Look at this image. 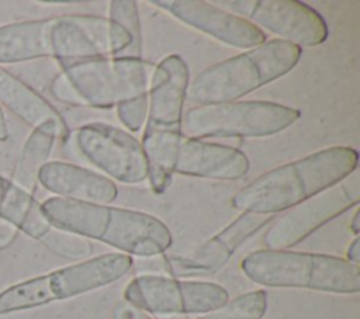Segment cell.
Here are the masks:
<instances>
[{
    "mask_svg": "<svg viewBox=\"0 0 360 319\" xmlns=\"http://www.w3.org/2000/svg\"><path fill=\"white\" fill-rule=\"evenodd\" d=\"M359 153L329 146L262 173L231 198L242 212L274 215L335 185L357 170Z\"/></svg>",
    "mask_w": 360,
    "mask_h": 319,
    "instance_id": "6da1fadb",
    "label": "cell"
},
{
    "mask_svg": "<svg viewBox=\"0 0 360 319\" xmlns=\"http://www.w3.org/2000/svg\"><path fill=\"white\" fill-rule=\"evenodd\" d=\"M41 205L53 228L103 242L128 256H159L173 242L169 228L146 212L62 197H51Z\"/></svg>",
    "mask_w": 360,
    "mask_h": 319,
    "instance_id": "7a4b0ae2",
    "label": "cell"
},
{
    "mask_svg": "<svg viewBox=\"0 0 360 319\" xmlns=\"http://www.w3.org/2000/svg\"><path fill=\"white\" fill-rule=\"evenodd\" d=\"M188 83V66L176 53L163 58L150 76L141 146L148 162L149 185L156 194H163L172 183L183 141V105Z\"/></svg>",
    "mask_w": 360,
    "mask_h": 319,
    "instance_id": "3957f363",
    "label": "cell"
},
{
    "mask_svg": "<svg viewBox=\"0 0 360 319\" xmlns=\"http://www.w3.org/2000/svg\"><path fill=\"white\" fill-rule=\"evenodd\" d=\"M301 48L270 39L201 70L188 83L186 100L197 105L238 101L295 67Z\"/></svg>",
    "mask_w": 360,
    "mask_h": 319,
    "instance_id": "277c9868",
    "label": "cell"
},
{
    "mask_svg": "<svg viewBox=\"0 0 360 319\" xmlns=\"http://www.w3.org/2000/svg\"><path fill=\"white\" fill-rule=\"evenodd\" d=\"M240 270L250 281L264 287L342 295L360 291L359 264L332 254L259 249L242 259Z\"/></svg>",
    "mask_w": 360,
    "mask_h": 319,
    "instance_id": "5b68a950",
    "label": "cell"
},
{
    "mask_svg": "<svg viewBox=\"0 0 360 319\" xmlns=\"http://www.w3.org/2000/svg\"><path fill=\"white\" fill-rule=\"evenodd\" d=\"M134 260L125 253H107L14 284L0 292V315L25 311L77 297L122 278Z\"/></svg>",
    "mask_w": 360,
    "mask_h": 319,
    "instance_id": "8992f818",
    "label": "cell"
},
{
    "mask_svg": "<svg viewBox=\"0 0 360 319\" xmlns=\"http://www.w3.org/2000/svg\"><path fill=\"white\" fill-rule=\"evenodd\" d=\"M301 117L298 108L263 100L195 105L181 122L188 138H267L283 132Z\"/></svg>",
    "mask_w": 360,
    "mask_h": 319,
    "instance_id": "52a82bcc",
    "label": "cell"
},
{
    "mask_svg": "<svg viewBox=\"0 0 360 319\" xmlns=\"http://www.w3.org/2000/svg\"><path fill=\"white\" fill-rule=\"evenodd\" d=\"M59 63L86 107L108 110L148 94V69L142 59L107 56Z\"/></svg>",
    "mask_w": 360,
    "mask_h": 319,
    "instance_id": "ba28073f",
    "label": "cell"
},
{
    "mask_svg": "<svg viewBox=\"0 0 360 319\" xmlns=\"http://www.w3.org/2000/svg\"><path fill=\"white\" fill-rule=\"evenodd\" d=\"M124 299L146 313L170 316L208 313L222 306L229 294L222 285L211 281L141 274L127 284Z\"/></svg>",
    "mask_w": 360,
    "mask_h": 319,
    "instance_id": "9c48e42d",
    "label": "cell"
},
{
    "mask_svg": "<svg viewBox=\"0 0 360 319\" xmlns=\"http://www.w3.org/2000/svg\"><path fill=\"white\" fill-rule=\"evenodd\" d=\"M359 202L360 173L354 170L335 185L274 218L263 235V245L270 250H288Z\"/></svg>",
    "mask_w": 360,
    "mask_h": 319,
    "instance_id": "30bf717a",
    "label": "cell"
},
{
    "mask_svg": "<svg viewBox=\"0 0 360 319\" xmlns=\"http://www.w3.org/2000/svg\"><path fill=\"white\" fill-rule=\"evenodd\" d=\"M214 4L300 48L316 46L328 39L323 17L298 0H219Z\"/></svg>",
    "mask_w": 360,
    "mask_h": 319,
    "instance_id": "8fae6325",
    "label": "cell"
},
{
    "mask_svg": "<svg viewBox=\"0 0 360 319\" xmlns=\"http://www.w3.org/2000/svg\"><path fill=\"white\" fill-rule=\"evenodd\" d=\"M132 42L131 35L108 17L70 14L52 17L51 49L59 62L115 56Z\"/></svg>",
    "mask_w": 360,
    "mask_h": 319,
    "instance_id": "7c38bea8",
    "label": "cell"
},
{
    "mask_svg": "<svg viewBox=\"0 0 360 319\" xmlns=\"http://www.w3.org/2000/svg\"><path fill=\"white\" fill-rule=\"evenodd\" d=\"M79 152L110 180L139 184L148 178L141 142L129 132L104 122H90L76 132Z\"/></svg>",
    "mask_w": 360,
    "mask_h": 319,
    "instance_id": "4fadbf2b",
    "label": "cell"
},
{
    "mask_svg": "<svg viewBox=\"0 0 360 319\" xmlns=\"http://www.w3.org/2000/svg\"><path fill=\"white\" fill-rule=\"evenodd\" d=\"M274 218V215L242 212L190 254L165 256L166 270L176 277L214 274L229 261L249 237L271 223Z\"/></svg>",
    "mask_w": 360,
    "mask_h": 319,
    "instance_id": "5bb4252c",
    "label": "cell"
},
{
    "mask_svg": "<svg viewBox=\"0 0 360 319\" xmlns=\"http://www.w3.org/2000/svg\"><path fill=\"white\" fill-rule=\"evenodd\" d=\"M150 3L225 45L248 51L266 42V34L260 28L214 3L204 0H152Z\"/></svg>",
    "mask_w": 360,
    "mask_h": 319,
    "instance_id": "9a60e30c",
    "label": "cell"
},
{
    "mask_svg": "<svg viewBox=\"0 0 360 319\" xmlns=\"http://www.w3.org/2000/svg\"><path fill=\"white\" fill-rule=\"evenodd\" d=\"M249 167L248 156L238 148L187 138L179 146L173 174L233 181L242 178Z\"/></svg>",
    "mask_w": 360,
    "mask_h": 319,
    "instance_id": "2e32d148",
    "label": "cell"
},
{
    "mask_svg": "<svg viewBox=\"0 0 360 319\" xmlns=\"http://www.w3.org/2000/svg\"><path fill=\"white\" fill-rule=\"evenodd\" d=\"M38 183L55 197L93 202L110 204L118 195V188L108 177L90 169L68 162H46L39 173Z\"/></svg>",
    "mask_w": 360,
    "mask_h": 319,
    "instance_id": "e0dca14e",
    "label": "cell"
},
{
    "mask_svg": "<svg viewBox=\"0 0 360 319\" xmlns=\"http://www.w3.org/2000/svg\"><path fill=\"white\" fill-rule=\"evenodd\" d=\"M52 18L11 22L0 27V63L52 56Z\"/></svg>",
    "mask_w": 360,
    "mask_h": 319,
    "instance_id": "ac0fdd59",
    "label": "cell"
},
{
    "mask_svg": "<svg viewBox=\"0 0 360 319\" xmlns=\"http://www.w3.org/2000/svg\"><path fill=\"white\" fill-rule=\"evenodd\" d=\"M0 105L37 128L45 122H56L68 129L60 114L34 89L0 66Z\"/></svg>",
    "mask_w": 360,
    "mask_h": 319,
    "instance_id": "d6986e66",
    "label": "cell"
},
{
    "mask_svg": "<svg viewBox=\"0 0 360 319\" xmlns=\"http://www.w3.org/2000/svg\"><path fill=\"white\" fill-rule=\"evenodd\" d=\"M0 219L38 240L52 229L42 205L31 193L3 176H0Z\"/></svg>",
    "mask_w": 360,
    "mask_h": 319,
    "instance_id": "ffe728a7",
    "label": "cell"
},
{
    "mask_svg": "<svg viewBox=\"0 0 360 319\" xmlns=\"http://www.w3.org/2000/svg\"><path fill=\"white\" fill-rule=\"evenodd\" d=\"M66 134L68 129L59 126L56 122H45L34 128L24 143L11 181L28 193L34 191L38 183V173L48 162L56 138H63Z\"/></svg>",
    "mask_w": 360,
    "mask_h": 319,
    "instance_id": "44dd1931",
    "label": "cell"
},
{
    "mask_svg": "<svg viewBox=\"0 0 360 319\" xmlns=\"http://www.w3.org/2000/svg\"><path fill=\"white\" fill-rule=\"evenodd\" d=\"M266 308V291L255 289L228 299L222 306L202 315L198 319H262Z\"/></svg>",
    "mask_w": 360,
    "mask_h": 319,
    "instance_id": "7402d4cb",
    "label": "cell"
},
{
    "mask_svg": "<svg viewBox=\"0 0 360 319\" xmlns=\"http://www.w3.org/2000/svg\"><path fill=\"white\" fill-rule=\"evenodd\" d=\"M110 20L120 24L131 35L132 42L128 48L121 51L117 58L142 59V37H141V22L136 1L132 0H111L108 3Z\"/></svg>",
    "mask_w": 360,
    "mask_h": 319,
    "instance_id": "603a6c76",
    "label": "cell"
},
{
    "mask_svg": "<svg viewBox=\"0 0 360 319\" xmlns=\"http://www.w3.org/2000/svg\"><path fill=\"white\" fill-rule=\"evenodd\" d=\"M41 242L55 254L69 260H87L93 253L89 239L53 228L41 239Z\"/></svg>",
    "mask_w": 360,
    "mask_h": 319,
    "instance_id": "cb8c5ba5",
    "label": "cell"
},
{
    "mask_svg": "<svg viewBox=\"0 0 360 319\" xmlns=\"http://www.w3.org/2000/svg\"><path fill=\"white\" fill-rule=\"evenodd\" d=\"M117 115L121 124L131 132L142 129L146 112H148V94L120 103L117 107Z\"/></svg>",
    "mask_w": 360,
    "mask_h": 319,
    "instance_id": "d4e9b609",
    "label": "cell"
},
{
    "mask_svg": "<svg viewBox=\"0 0 360 319\" xmlns=\"http://www.w3.org/2000/svg\"><path fill=\"white\" fill-rule=\"evenodd\" d=\"M51 93L56 100H59L65 104L86 107L82 97L79 96L76 89L72 86V83L68 80V77L63 73H59L53 79V82L51 84Z\"/></svg>",
    "mask_w": 360,
    "mask_h": 319,
    "instance_id": "484cf974",
    "label": "cell"
},
{
    "mask_svg": "<svg viewBox=\"0 0 360 319\" xmlns=\"http://www.w3.org/2000/svg\"><path fill=\"white\" fill-rule=\"evenodd\" d=\"M111 319H152V318L145 311L122 299L114 305L111 311Z\"/></svg>",
    "mask_w": 360,
    "mask_h": 319,
    "instance_id": "4316f807",
    "label": "cell"
},
{
    "mask_svg": "<svg viewBox=\"0 0 360 319\" xmlns=\"http://www.w3.org/2000/svg\"><path fill=\"white\" fill-rule=\"evenodd\" d=\"M359 245H360V239H359V236H356V237L350 242V245H349V247H347V250H346V260L350 261V263H353V264H359V260H360Z\"/></svg>",
    "mask_w": 360,
    "mask_h": 319,
    "instance_id": "83f0119b",
    "label": "cell"
},
{
    "mask_svg": "<svg viewBox=\"0 0 360 319\" xmlns=\"http://www.w3.org/2000/svg\"><path fill=\"white\" fill-rule=\"evenodd\" d=\"M8 138V128H7V122H6V117L3 112V108L0 105V142L6 141Z\"/></svg>",
    "mask_w": 360,
    "mask_h": 319,
    "instance_id": "f1b7e54d",
    "label": "cell"
},
{
    "mask_svg": "<svg viewBox=\"0 0 360 319\" xmlns=\"http://www.w3.org/2000/svg\"><path fill=\"white\" fill-rule=\"evenodd\" d=\"M350 229L352 232L357 236L360 232V211L356 209V212L352 216V222H350Z\"/></svg>",
    "mask_w": 360,
    "mask_h": 319,
    "instance_id": "f546056e",
    "label": "cell"
},
{
    "mask_svg": "<svg viewBox=\"0 0 360 319\" xmlns=\"http://www.w3.org/2000/svg\"><path fill=\"white\" fill-rule=\"evenodd\" d=\"M159 319H188L186 315H170V316H159Z\"/></svg>",
    "mask_w": 360,
    "mask_h": 319,
    "instance_id": "4dcf8cb0",
    "label": "cell"
}]
</instances>
